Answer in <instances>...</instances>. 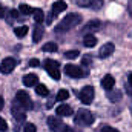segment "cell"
Listing matches in <instances>:
<instances>
[{"instance_id": "6da1fadb", "label": "cell", "mask_w": 132, "mask_h": 132, "mask_svg": "<svg viewBox=\"0 0 132 132\" xmlns=\"http://www.w3.org/2000/svg\"><path fill=\"white\" fill-rule=\"evenodd\" d=\"M80 22H81V15L80 14H69L59 23V26L55 29H57V32H65V31H69V29L75 28Z\"/></svg>"}, {"instance_id": "7a4b0ae2", "label": "cell", "mask_w": 132, "mask_h": 132, "mask_svg": "<svg viewBox=\"0 0 132 132\" xmlns=\"http://www.w3.org/2000/svg\"><path fill=\"white\" fill-rule=\"evenodd\" d=\"M94 120H95V117H94V114H92L91 111H88V109H80V111L77 112L75 118H74V123H75L77 126H91V125L94 123Z\"/></svg>"}, {"instance_id": "3957f363", "label": "cell", "mask_w": 132, "mask_h": 132, "mask_svg": "<svg viewBox=\"0 0 132 132\" xmlns=\"http://www.w3.org/2000/svg\"><path fill=\"white\" fill-rule=\"evenodd\" d=\"M45 68H46L48 74H49L54 80H60V69H59V63H57V62L48 59V60H45Z\"/></svg>"}, {"instance_id": "277c9868", "label": "cell", "mask_w": 132, "mask_h": 132, "mask_svg": "<svg viewBox=\"0 0 132 132\" xmlns=\"http://www.w3.org/2000/svg\"><path fill=\"white\" fill-rule=\"evenodd\" d=\"M15 101H17L20 106H23L25 109H31V108H32V101H31L29 94H28L26 91H19V92L15 94Z\"/></svg>"}, {"instance_id": "5b68a950", "label": "cell", "mask_w": 132, "mask_h": 132, "mask_svg": "<svg viewBox=\"0 0 132 132\" xmlns=\"http://www.w3.org/2000/svg\"><path fill=\"white\" fill-rule=\"evenodd\" d=\"M78 98L81 100V103L89 104L94 100V88L92 86H85L80 92H78Z\"/></svg>"}, {"instance_id": "8992f818", "label": "cell", "mask_w": 132, "mask_h": 132, "mask_svg": "<svg viewBox=\"0 0 132 132\" xmlns=\"http://www.w3.org/2000/svg\"><path fill=\"white\" fill-rule=\"evenodd\" d=\"M11 111H12V117H14V120H15V121H19V123L25 121V118H26L25 111H26V109H25L23 106H20V104L15 101V103L12 104V109H11Z\"/></svg>"}, {"instance_id": "52a82bcc", "label": "cell", "mask_w": 132, "mask_h": 132, "mask_svg": "<svg viewBox=\"0 0 132 132\" xmlns=\"http://www.w3.org/2000/svg\"><path fill=\"white\" fill-rule=\"evenodd\" d=\"M65 72H66V75H69V77H72V78H81V77L85 75L83 69L77 65H66Z\"/></svg>"}, {"instance_id": "ba28073f", "label": "cell", "mask_w": 132, "mask_h": 132, "mask_svg": "<svg viewBox=\"0 0 132 132\" xmlns=\"http://www.w3.org/2000/svg\"><path fill=\"white\" fill-rule=\"evenodd\" d=\"M14 68H15V60L14 59H5L2 63H0V71L3 72V74H9V72H12L14 71Z\"/></svg>"}, {"instance_id": "9c48e42d", "label": "cell", "mask_w": 132, "mask_h": 132, "mask_svg": "<svg viewBox=\"0 0 132 132\" xmlns=\"http://www.w3.org/2000/svg\"><path fill=\"white\" fill-rule=\"evenodd\" d=\"M48 126H49V129L52 132H60V129H62L65 125L62 123V120H60L59 117H49V118H48Z\"/></svg>"}, {"instance_id": "30bf717a", "label": "cell", "mask_w": 132, "mask_h": 132, "mask_svg": "<svg viewBox=\"0 0 132 132\" xmlns=\"http://www.w3.org/2000/svg\"><path fill=\"white\" fill-rule=\"evenodd\" d=\"M100 26H101L100 20H91L89 23H86V25H85L83 32H85V34H91V32H94V31H98Z\"/></svg>"}, {"instance_id": "8fae6325", "label": "cell", "mask_w": 132, "mask_h": 132, "mask_svg": "<svg viewBox=\"0 0 132 132\" xmlns=\"http://www.w3.org/2000/svg\"><path fill=\"white\" fill-rule=\"evenodd\" d=\"M114 85H115V78L112 77V75H104L103 77V80H101V86L106 89V91H111L112 88H114Z\"/></svg>"}, {"instance_id": "7c38bea8", "label": "cell", "mask_w": 132, "mask_h": 132, "mask_svg": "<svg viewBox=\"0 0 132 132\" xmlns=\"http://www.w3.org/2000/svg\"><path fill=\"white\" fill-rule=\"evenodd\" d=\"M112 52H114V45H112V43H104V45L101 46V49H100L98 55L101 59H106V57H109Z\"/></svg>"}, {"instance_id": "4fadbf2b", "label": "cell", "mask_w": 132, "mask_h": 132, "mask_svg": "<svg viewBox=\"0 0 132 132\" xmlns=\"http://www.w3.org/2000/svg\"><path fill=\"white\" fill-rule=\"evenodd\" d=\"M57 115H60V117H69V115H72V108L68 106V104H60L57 108Z\"/></svg>"}, {"instance_id": "5bb4252c", "label": "cell", "mask_w": 132, "mask_h": 132, "mask_svg": "<svg viewBox=\"0 0 132 132\" xmlns=\"http://www.w3.org/2000/svg\"><path fill=\"white\" fill-rule=\"evenodd\" d=\"M65 9H66V3L63 0H59V2H55V3L52 5V15H57V14L63 12Z\"/></svg>"}, {"instance_id": "9a60e30c", "label": "cell", "mask_w": 132, "mask_h": 132, "mask_svg": "<svg viewBox=\"0 0 132 132\" xmlns=\"http://www.w3.org/2000/svg\"><path fill=\"white\" fill-rule=\"evenodd\" d=\"M23 85L25 86H35L37 85V75L35 74H26L23 77Z\"/></svg>"}, {"instance_id": "2e32d148", "label": "cell", "mask_w": 132, "mask_h": 132, "mask_svg": "<svg viewBox=\"0 0 132 132\" xmlns=\"http://www.w3.org/2000/svg\"><path fill=\"white\" fill-rule=\"evenodd\" d=\"M42 37H43V28H42L40 25H35L34 32H32V42L34 43H38V42L42 40Z\"/></svg>"}, {"instance_id": "e0dca14e", "label": "cell", "mask_w": 132, "mask_h": 132, "mask_svg": "<svg viewBox=\"0 0 132 132\" xmlns=\"http://www.w3.org/2000/svg\"><path fill=\"white\" fill-rule=\"evenodd\" d=\"M83 45H85L86 48H94V46L97 45V38H95L94 35L88 34V35L85 37V40H83Z\"/></svg>"}, {"instance_id": "ac0fdd59", "label": "cell", "mask_w": 132, "mask_h": 132, "mask_svg": "<svg viewBox=\"0 0 132 132\" xmlns=\"http://www.w3.org/2000/svg\"><path fill=\"white\" fill-rule=\"evenodd\" d=\"M32 14H34V20H35V23H37V25H40V23L45 20V14H43V11H42V9H34Z\"/></svg>"}, {"instance_id": "d6986e66", "label": "cell", "mask_w": 132, "mask_h": 132, "mask_svg": "<svg viewBox=\"0 0 132 132\" xmlns=\"http://www.w3.org/2000/svg\"><path fill=\"white\" fill-rule=\"evenodd\" d=\"M35 92H37V95H40V97H46V95L49 94V91H48V88H46L45 85H37V86H35Z\"/></svg>"}, {"instance_id": "ffe728a7", "label": "cell", "mask_w": 132, "mask_h": 132, "mask_svg": "<svg viewBox=\"0 0 132 132\" xmlns=\"http://www.w3.org/2000/svg\"><path fill=\"white\" fill-rule=\"evenodd\" d=\"M108 97H109V100L111 101H120L121 100V92L120 91H109V94H108Z\"/></svg>"}, {"instance_id": "44dd1931", "label": "cell", "mask_w": 132, "mask_h": 132, "mask_svg": "<svg viewBox=\"0 0 132 132\" xmlns=\"http://www.w3.org/2000/svg\"><path fill=\"white\" fill-rule=\"evenodd\" d=\"M57 49H59V46H57L54 42H49V43L43 45V51H45V52H55Z\"/></svg>"}, {"instance_id": "7402d4cb", "label": "cell", "mask_w": 132, "mask_h": 132, "mask_svg": "<svg viewBox=\"0 0 132 132\" xmlns=\"http://www.w3.org/2000/svg\"><path fill=\"white\" fill-rule=\"evenodd\" d=\"M28 26H19V28H15L14 29V34L17 35V37H25L26 34H28Z\"/></svg>"}, {"instance_id": "603a6c76", "label": "cell", "mask_w": 132, "mask_h": 132, "mask_svg": "<svg viewBox=\"0 0 132 132\" xmlns=\"http://www.w3.org/2000/svg\"><path fill=\"white\" fill-rule=\"evenodd\" d=\"M68 97H69V92L66 89H60L59 94H57V100L59 101H65V100H68Z\"/></svg>"}, {"instance_id": "cb8c5ba5", "label": "cell", "mask_w": 132, "mask_h": 132, "mask_svg": "<svg viewBox=\"0 0 132 132\" xmlns=\"http://www.w3.org/2000/svg\"><path fill=\"white\" fill-rule=\"evenodd\" d=\"M32 11L34 9L29 6V5H25V3L20 5V12H22V14H29V12H32Z\"/></svg>"}, {"instance_id": "d4e9b609", "label": "cell", "mask_w": 132, "mask_h": 132, "mask_svg": "<svg viewBox=\"0 0 132 132\" xmlns=\"http://www.w3.org/2000/svg\"><path fill=\"white\" fill-rule=\"evenodd\" d=\"M78 51H68V52H65V57L66 59H69V60H72V59H77L78 57Z\"/></svg>"}, {"instance_id": "484cf974", "label": "cell", "mask_w": 132, "mask_h": 132, "mask_svg": "<svg viewBox=\"0 0 132 132\" xmlns=\"http://www.w3.org/2000/svg\"><path fill=\"white\" fill-rule=\"evenodd\" d=\"M91 5H92L94 9H98L100 5H101V0H89V5L88 6H91Z\"/></svg>"}, {"instance_id": "4316f807", "label": "cell", "mask_w": 132, "mask_h": 132, "mask_svg": "<svg viewBox=\"0 0 132 132\" xmlns=\"http://www.w3.org/2000/svg\"><path fill=\"white\" fill-rule=\"evenodd\" d=\"M25 132H35V125H32V123H28L26 126H25V129H23Z\"/></svg>"}, {"instance_id": "83f0119b", "label": "cell", "mask_w": 132, "mask_h": 132, "mask_svg": "<svg viewBox=\"0 0 132 132\" xmlns=\"http://www.w3.org/2000/svg\"><path fill=\"white\" fill-rule=\"evenodd\" d=\"M100 132H118L115 128H111V126H101Z\"/></svg>"}, {"instance_id": "f1b7e54d", "label": "cell", "mask_w": 132, "mask_h": 132, "mask_svg": "<svg viewBox=\"0 0 132 132\" xmlns=\"http://www.w3.org/2000/svg\"><path fill=\"white\" fill-rule=\"evenodd\" d=\"M6 129H8V125H6V121L0 117V132H5Z\"/></svg>"}, {"instance_id": "f546056e", "label": "cell", "mask_w": 132, "mask_h": 132, "mask_svg": "<svg viewBox=\"0 0 132 132\" xmlns=\"http://www.w3.org/2000/svg\"><path fill=\"white\" fill-rule=\"evenodd\" d=\"M28 65L32 66V68H37V66H40V62H38L37 59H32V60H29V62H28Z\"/></svg>"}, {"instance_id": "4dcf8cb0", "label": "cell", "mask_w": 132, "mask_h": 132, "mask_svg": "<svg viewBox=\"0 0 132 132\" xmlns=\"http://www.w3.org/2000/svg\"><path fill=\"white\" fill-rule=\"evenodd\" d=\"M60 132H75L72 128H69V126H63L62 129H60Z\"/></svg>"}, {"instance_id": "1f68e13d", "label": "cell", "mask_w": 132, "mask_h": 132, "mask_svg": "<svg viewBox=\"0 0 132 132\" xmlns=\"http://www.w3.org/2000/svg\"><path fill=\"white\" fill-rule=\"evenodd\" d=\"M89 63H92V59H89V57H85V59H83V65H89Z\"/></svg>"}, {"instance_id": "d6a6232c", "label": "cell", "mask_w": 132, "mask_h": 132, "mask_svg": "<svg viewBox=\"0 0 132 132\" xmlns=\"http://www.w3.org/2000/svg\"><path fill=\"white\" fill-rule=\"evenodd\" d=\"M11 15H12L14 19H17V17H19V12H17L15 9H12V11H11Z\"/></svg>"}, {"instance_id": "836d02e7", "label": "cell", "mask_w": 132, "mask_h": 132, "mask_svg": "<svg viewBox=\"0 0 132 132\" xmlns=\"http://www.w3.org/2000/svg\"><path fill=\"white\" fill-rule=\"evenodd\" d=\"M128 11H129V14H131V17H132V0L129 2V5H128Z\"/></svg>"}, {"instance_id": "e575fe53", "label": "cell", "mask_w": 132, "mask_h": 132, "mask_svg": "<svg viewBox=\"0 0 132 132\" xmlns=\"http://www.w3.org/2000/svg\"><path fill=\"white\" fill-rule=\"evenodd\" d=\"M5 15V9H3V6L0 5V17H3Z\"/></svg>"}, {"instance_id": "d590c367", "label": "cell", "mask_w": 132, "mask_h": 132, "mask_svg": "<svg viewBox=\"0 0 132 132\" xmlns=\"http://www.w3.org/2000/svg\"><path fill=\"white\" fill-rule=\"evenodd\" d=\"M128 81H129V85L132 86V74H129V77H128Z\"/></svg>"}, {"instance_id": "8d00e7d4", "label": "cell", "mask_w": 132, "mask_h": 132, "mask_svg": "<svg viewBox=\"0 0 132 132\" xmlns=\"http://www.w3.org/2000/svg\"><path fill=\"white\" fill-rule=\"evenodd\" d=\"M2 108H3V98L0 97V111H2Z\"/></svg>"}]
</instances>
